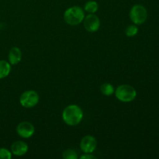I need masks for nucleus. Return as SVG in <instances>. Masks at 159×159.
<instances>
[{
	"label": "nucleus",
	"mask_w": 159,
	"mask_h": 159,
	"mask_svg": "<svg viewBox=\"0 0 159 159\" xmlns=\"http://www.w3.org/2000/svg\"><path fill=\"white\" fill-rule=\"evenodd\" d=\"M63 121L68 126H76L83 119V111L78 105H69L62 112Z\"/></svg>",
	"instance_id": "nucleus-1"
},
{
	"label": "nucleus",
	"mask_w": 159,
	"mask_h": 159,
	"mask_svg": "<svg viewBox=\"0 0 159 159\" xmlns=\"http://www.w3.org/2000/svg\"><path fill=\"white\" fill-rule=\"evenodd\" d=\"M85 16V11L79 6H71L64 12V20L65 23L71 26L80 24L83 22Z\"/></svg>",
	"instance_id": "nucleus-2"
},
{
	"label": "nucleus",
	"mask_w": 159,
	"mask_h": 159,
	"mask_svg": "<svg viewBox=\"0 0 159 159\" xmlns=\"http://www.w3.org/2000/svg\"><path fill=\"white\" fill-rule=\"evenodd\" d=\"M116 99L123 102H129L134 100L137 96V91L130 85H120L114 92Z\"/></svg>",
	"instance_id": "nucleus-3"
},
{
	"label": "nucleus",
	"mask_w": 159,
	"mask_h": 159,
	"mask_svg": "<svg viewBox=\"0 0 159 159\" xmlns=\"http://www.w3.org/2000/svg\"><path fill=\"white\" fill-rule=\"evenodd\" d=\"M130 19L135 25L143 24L148 18V12L144 6L134 5L130 10Z\"/></svg>",
	"instance_id": "nucleus-4"
},
{
	"label": "nucleus",
	"mask_w": 159,
	"mask_h": 159,
	"mask_svg": "<svg viewBox=\"0 0 159 159\" xmlns=\"http://www.w3.org/2000/svg\"><path fill=\"white\" fill-rule=\"evenodd\" d=\"M40 100L38 93L34 90H27L21 94L20 103L24 108H33L36 107Z\"/></svg>",
	"instance_id": "nucleus-5"
},
{
	"label": "nucleus",
	"mask_w": 159,
	"mask_h": 159,
	"mask_svg": "<svg viewBox=\"0 0 159 159\" xmlns=\"http://www.w3.org/2000/svg\"><path fill=\"white\" fill-rule=\"evenodd\" d=\"M82 23L85 29L89 32H96L100 27V20L94 13H89L85 16Z\"/></svg>",
	"instance_id": "nucleus-6"
},
{
	"label": "nucleus",
	"mask_w": 159,
	"mask_h": 159,
	"mask_svg": "<svg viewBox=\"0 0 159 159\" xmlns=\"http://www.w3.org/2000/svg\"><path fill=\"white\" fill-rule=\"evenodd\" d=\"M16 133L23 138H30L35 133L34 126L31 123L23 121L20 123L16 127Z\"/></svg>",
	"instance_id": "nucleus-7"
},
{
	"label": "nucleus",
	"mask_w": 159,
	"mask_h": 159,
	"mask_svg": "<svg viewBox=\"0 0 159 159\" xmlns=\"http://www.w3.org/2000/svg\"><path fill=\"white\" fill-rule=\"evenodd\" d=\"M97 147V141L91 135L85 136L80 142L81 150L84 153H93Z\"/></svg>",
	"instance_id": "nucleus-8"
},
{
	"label": "nucleus",
	"mask_w": 159,
	"mask_h": 159,
	"mask_svg": "<svg viewBox=\"0 0 159 159\" xmlns=\"http://www.w3.org/2000/svg\"><path fill=\"white\" fill-rule=\"evenodd\" d=\"M27 152L28 145L24 141H16L11 145V152L16 156H23Z\"/></svg>",
	"instance_id": "nucleus-9"
},
{
	"label": "nucleus",
	"mask_w": 159,
	"mask_h": 159,
	"mask_svg": "<svg viewBox=\"0 0 159 159\" xmlns=\"http://www.w3.org/2000/svg\"><path fill=\"white\" fill-rule=\"evenodd\" d=\"M8 59L11 65H16L20 63L22 59V52L20 48L17 47L11 48L8 54Z\"/></svg>",
	"instance_id": "nucleus-10"
},
{
	"label": "nucleus",
	"mask_w": 159,
	"mask_h": 159,
	"mask_svg": "<svg viewBox=\"0 0 159 159\" xmlns=\"http://www.w3.org/2000/svg\"><path fill=\"white\" fill-rule=\"evenodd\" d=\"M11 71V65L9 61L0 60V79H5Z\"/></svg>",
	"instance_id": "nucleus-11"
},
{
	"label": "nucleus",
	"mask_w": 159,
	"mask_h": 159,
	"mask_svg": "<svg viewBox=\"0 0 159 159\" xmlns=\"http://www.w3.org/2000/svg\"><path fill=\"white\" fill-rule=\"evenodd\" d=\"M98 9H99V5L97 2L93 1V0L88 1L84 6V11L88 13H96Z\"/></svg>",
	"instance_id": "nucleus-12"
},
{
	"label": "nucleus",
	"mask_w": 159,
	"mask_h": 159,
	"mask_svg": "<svg viewBox=\"0 0 159 159\" xmlns=\"http://www.w3.org/2000/svg\"><path fill=\"white\" fill-rule=\"evenodd\" d=\"M100 91L104 96H111L114 93L115 89L113 85L110 83H103L100 87Z\"/></svg>",
	"instance_id": "nucleus-13"
},
{
	"label": "nucleus",
	"mask_w": 159,
	"mask_h": 159,
	"mask_svg": "<svg viewBox=\"0 0 159 159\" xmlns=\"http://www.w3.org/2000/svg\"><path fill=\"white\" fill-rule=\"evenodd\" d=\"M138 33V28L136 25H130L125 30V34L129 37H134Z\"/></svg>",
	"instance_id": "nucleus-14"
},
{
	"label": "nucleus",
	"mask_w": 159,
	"mask_h": 159,
	"mask_svg": "<svg viewBox=\"0 0 159 159\" xmlns=\"http://www.w3.org/2000/svg\"><path fill=\"white\" fill-rule=\"evenodd\" d=\"M62 157L65 159H77L79 158L75 151L72 149H67L62 154Z\"/></svg>",
	"instance_id": "nucleus-15"
},
{
	"label": "nucleus",
	"mask_w": 159,
	"mask_h": 159,
	"mask_svg": "<svg viewBox=\"0 0 159 159\" xmlns=\"http://www.w3.org/2000/svg\"><path fill=\"white\" fill-rule=\"evenodd\" d=\"M12 158V152L8 149L1 148H0V159H11Z\"/></svg>",
	"instance_id": "nucleus-16"
},
{
	"label": "nucleus",
	"mask_w": 159,
	"mask_h": 159,
	"mask_svg": "<svg viewBox=\"0 0 159 159\" xmlns=\"http://www.w3.org/2000/svg\"><path fill=\"white\" fill-rule=\"evenodd\" d=\"M81 159H96V157L92 155L91 153H85V155L80 157Z\"/></svg>",
	"instance_id": "nucleus-17"
}]
</instances>
